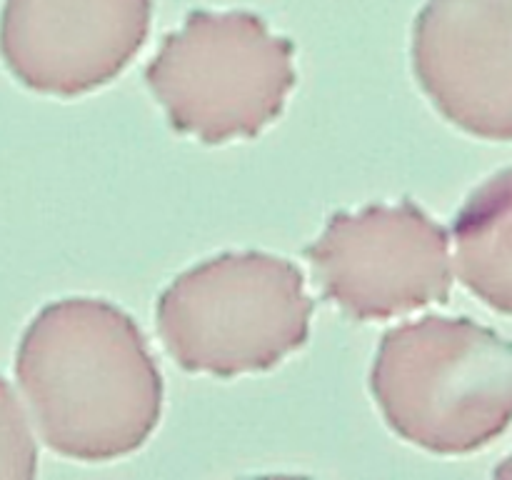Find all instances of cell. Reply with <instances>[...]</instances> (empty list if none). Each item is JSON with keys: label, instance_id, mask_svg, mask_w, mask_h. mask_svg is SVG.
<instances>
[{"label": "cell", "instance_id": "6da1fadb", "mask_svg": "<svg viewBox=\"0 0 512 480\" xmlns=\"http://www.w3.org/2000/svg\"><path fill=\"white\" fill-rule=\"evenodd\" d=\"M15 378L45 445L85 463L135 453L163 413V378L143 333L105 300L45 305L20 338Z\"/></svg>", "mask_w": 512, "mask_h": 480}, {"label": "cell", "instance_id": "7a4b0ae2", "mask_svg": "<svg viewBox=\"0 0 512 480\" xmlns=\"http://www.w3.org/2000/svg\"><path fill=\"white\" fill-rule=\"evenodd\" d=\"M370 390L403 440L475 453L512 423V345L470 318L425 315L383 335Z\"/></svg>", "mask_w": 512, "mask_h": 480}, {"label": "cell", "instance_id": "3957f363", "mask_svg": "<svg viewBox=\"0 0 512 480\" xmlns=\"http://www.w3.org/2000/svg\"><path fill=\"white\" fill-rule=\"evenodd\" d=\"M313 300L298 265L268 253H223L165 288L155 308L160 340L188 373H260L300 350Z\"/></svg>", "mask_w": 512, "mask_h": 480}, {"label": "cell", "instance_id": "277c9868", "mask_svg": "<svg viewBox=\"0 0 512 480\" xmlns=\"http://www.w3.org/2000/svg\"><path fill=\"white\" fill-rule=\"evenodd\" d=\"M145 80L178 133L205 145L258 138L298 83L295 45L248 10H193L165 35Z\"/></svg>", "mask_w": 512, "mask_h": 480}, {"label": "cell", "instance_id": "5b68a950", "mask_svg": "<svg viewBox=\"0 0 512 480\" xmlns=\"http://www.w3.org/2000/svg\"><path fill=\"white\" fill-rule=\"evenodd\" d=\"M305 258L323 298L353 320H388L445 303L453 288L448 233L410 200L330 215Z\"/></svg>", "mask_w": 512, "mask_h": 480}, {"label": "cell", "instance_id": "8992f818", "mask_svg": "<svg viewBox=\"0 0 512 480\" xmlns=\"http://www.w3.org/2000/svg\"><path fill=\"white\" fill-rule=\"evenodd\" d=\"M150 18L153 0H5L0 58L25 88L78 98L128 68Z\"/></svg>", "mask_w": 512, "mask_h": 480}, {"label": "cell", "instance_id": "52a82bcc", "mask_svg": "<svg viewBox=\"0 0 512 480\" xmlns=\"http://www.w3.org/2000/svg\"><path fill=\"white\" fill-rule=\"evenodd\" d=\"M413 70L445 120L512 140V0H428L415 18Z\"/></svg>", "mask_w": 512, "mask_h": 480}, {"label": "cell", "instance_id": "ba28073f", "mask_svg": "<svg viewBox=\"0 0 512 480\" xmlns=\"http://www.w3.org/2000/svg\"><path fill=\"white\" fill-rule=\"evenodd\" d=\"M455 268L470 293L512 315V168L485 180L453 223Z\"/></svg>", "mask_w": 512, "mask_h": 480}, {"label": "cell", "instance_id": "9c48e42d", "mask_svg": "<svg viewBox=\"0 0 512 480\" xmlns=\"http://www.w3.org/2000/svg\"><path fill=\"white\" fill-rule=\"evenodd\" d=\"M38 448L23 405L0 375V478H33Z\"/></svg>", "mask_w": 512, "mask_h": 480}, {"label": "cell", "instance_id": "30bf717a", "mask_svg": "<svg viewBox=\"0 0 512 480\" xmlns=\"http://www.w3.org/2000/svg\"><path fill=\"white\" fill-rule=\"evenodd\" d=\"M495 475H498V478H512V455L503 465H500L498 470H495Z\"/></svg>", "mask_w": 512, "mask_h": 480}]
</instances>
